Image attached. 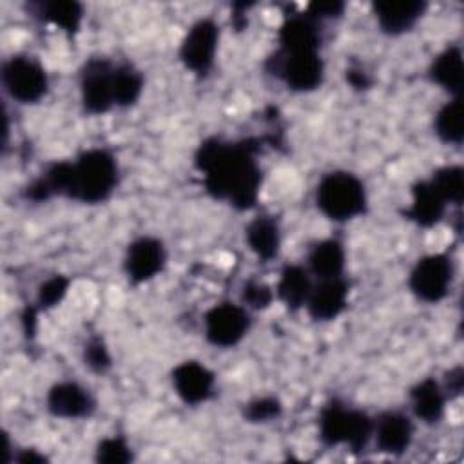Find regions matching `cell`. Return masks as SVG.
<instances>
[{
  "label": "cell",
  "mask_w": 464,
  "mask_h": 464,
  "mask_svg": "<svg viewBox=\"0 0 464 464\" xmlns=\"http://www.w3.org/2000/svg\"><path fill=\"white\" fill-rule=\"evenodd\" d=\"M254 140L225 141L207 138L194 154V165L203 174L205 190L237 210H248L257 203L261 190V167L256 160Z\"/></svg>",
  "instance_id": "cell-1"
},
{
  "label": "cell",
  "mask_w": 464,
  "mask_h": 464,
  "mask_svg": "<svg viewBox=\"0 0 464 464\" xmlns=\"http://www.w3.org/2000/svg\"><path fill=\"white\" fill-rule=\"evenodd\" d=\"M120 178L118 161L107 149H89L69 161V178L63 196L85 205L107 201Z\"/></svg>",
  "instance_id": "cell-2"
},
{
  "label": "cell",
  "mask_w": 464,
  "mask_h": 464,
  "mask_svg": "<svg viewBox=\"0 0 464 464\" xmlns=\"http://www.w3.org/2000/svg\"><path fill=\"white\" fill-rule=\"evenodd\" d=\"M319 439L324 446H348L352 451L366 448L373 435V419L357 408L346 406L339 399L328 401L319 411Z\"/></svg>",
  "instance_id": "cell-3"
},
{
  "label": "cell",
  "mask_w": 464,
  "mask_h": 464,
  "mask_svg": "<svg viewBox=\"0 0 464 464\" xmlns=\"http://www.w3.org/2000/svg\"><path fill=\"white\" fill-rule=\"evenodd\" d=\"M317 208L332 221H350L366 212L368 198L362 181L348 170L324 174L315 188Z\"/></svg>",
  "instance_id": "cell-4"
},
{
  "label": "cell",
  "mask_w": 464,
  "mask_h": 464,
  "mask_svg": "<svg viewBox=\"0 0 464 464\" xmlns=\"http://www.w3.org/2000/svg\"><path fill=\"white\" fill-rule=\"evenodd\" d=\"M272 74L281 78L290 91L310 92L324 80V62L319 53H281L266 62Z\"/></svg>",
  "instance_id": "cell-5"
},
{
  "label": "cell",
  "mask_w": 464,
  "mask_h": 464,
  "mask_svg": "<svg viewBox=\"0 0 464 464\" xmlns=\"http://www.w3.org/2000/svg\"><path fill=\"white\" fill-rule=\"evenodd\" d=\"M5 92L18 103H36L49 89L45 69L29 56H11L2 65Z\"/></svg>",
  "instance_id": "cell-6"
},
{
  "label": "cell",
  "mask_w": 464,
  "mask_h": 464,
  "mask_svg": "<svg viewBox=\"0 0 464 464\" xmlns=\"http://www.w3.org/2000/svg\"><path fill=\"white\" fill-rule=\"evenodd\" d=\"M453 261L446 254L422 256L408 276L411 294L424 303L442 301L453 283Z\"/></svg>",
  "instance_id": "cell-7"
},
{
  "label": "cell",
  "mask_w": 464,
  "mask_h": 464,
  "mask_svg": "<svg viewBox=\"0 0 464 464\" xmlns=\"http://www.w3.org/2000/svg\"><path fill=\"white\" fill-rule=\"evenodd\" d=\"M114 65L105 56H92L80 69V96L85 112L105 114L114 107Z\"/></svg>",
  "instance_id": "cell-8"
},
{
  "label": "cell",
  "mask_w": 464,
  "mask_h": 464,
  "mask_svg": "<svg viewBox=\"0 0 464 464\" xmlns=\"http://www.w3.org/2000/svg\"><path fill=\"white\" fill-rule=\"evenodd\" d=\"M205 337L212 346L232 348L250 330V315L245 306L223 301L207 310L203 317Z\"/></svg>",
  "instance_id": "cell-9"
},
{
  "label": "cell",
  "mask_w": 464,
  "mask_h": 464,
  "mask_svg": "<svg viewBox=\"0 0 464 464\" xmlns=\"http://www.w3.org/2000/svg\"><path fill=\"white\" fill-rule=\"evenodd\" d=\"M219 44V27L212 18H199L190 25L179 45L183 65L203 78L210 72Z\"/></svg>",
  "instance_id": "cell-10"
},
{
  "label": "cell",
  "mask_w": 464,
  "mask_h": 464,
  "mask_svg": "<svg viewBox=\"0 0 464 464\" xmlns=\"http://www.w3.org/2000/svg\"><path fill=\"white\" fill-rule=\"evenodd\" d=\"M165 263V245L158 237L141 236L129 245L125 252L123 268L130 283L141 285L154 279L163 270Z\"/></svg>",
  "instance_id": "cell-11"
},
{
  "label": "cell",
  "mask_w": 464,
  "mask_h": 464,
  "mask_svg": "<svg viewBox=\"0 0 464 464\" xmlns=\"http://www.w3.org/2000/svg\"><path fill=\"white\" fill-rule=\"evenodd\" d=\"M45 404L51 415L67 420L91 417L96 410V401L91 392L74 381H60L53 384L47 392Z\"/></svg>",
  "instance_id": "cell-12"
},
{
  "label": "cell",
  "mask_w": 464,
  "mask_h": 464,
  "mask_svg": "<svg viewBox=\"0 0 464 464\" xmlns=\"http://www.w3.org/2000/svg\"><path fill=\"white\" fill-rule=\"evenodd\" d=\"M377 451L386 455H402L413 440L411 419L397 410H386L373 419V435Z\"/></svg>",
  "instance_id": "cell-13"
},
{
  "label": "cell",
  "mask_w": 464,
  "mask_h": 464,
  "mask_svg": "<svg viewBox=\"0 0 464 464\" xmlns=\"http://www.w3.org/2000/svg\"><path fill=\"white\" fill-rule=\"evenodd\" d=\"M214 373L198 361H183L172 370L174 392L188 406L207 402L214 393Z\"/></svg>",
  "instance_id": "cell-14"
},
{
  "label": "cell",
  "mask_w": 464,
  "mask_h": 464,
  "mask_svg": "<svg viewBox=\"0 0 464 464\" xmlns=\"http://www.w3.org/2000/svg\"><path fill=\"white\" fill-rule=\"evenodd\" d=\"M350 286L346 279L332 277V279H319L306 301L308 315L314 321H334L337 319L348 304Z\"/></svg>",
  "instance_id": "cell-15"
},
{
  "label": "cell",
  "mask_w": 464,
  "mask_h": 464,
  "mask_svg": "<svg viewBox=\"0 0 464 464\" xmlns=\"http://www.w3.org/2000/svg\"><path fill=\"white\" fill-rule=\"evenodd\" d=\"M319 22L306 14L286 16L279 27L277 40L281 53H319L321 29Z\"/></svg>",
  "instance_id": "cell-16"
},
{
  "label": "cell",
  "mask_w": 464,
  "mask_h": 464,
  "mask_svg": "<svg viewBox=\"0 0 464 464\" xmlns=\"http://www.w3.org/2000/svg\"><path fill=\"white\" fill-rule=\"evenodd\" d=\"M426 2L420 0H388L375 2L373 13L382 33L390 36L410 31L424 14Z\"/></svg>",
  "instance_id": "cell-17"
},
{
  "label": "cell",
  "mask_w": 464,
  "mask_h": 464,
  "mask_svg": "<svg viewBox=\"0 0 464 464\" xmlns=\"http://www.w3.org/2000/svg\"><path fill=\"white\" fill-rule=\"evenodd\" d=\"M446 208L448 203L435 190L430 179H422L411 187V205L404 210V216L415 225L430 228L444 218Z\"/></svg>",
  "instance_id": "cell-18"
},
{
  "label": "cell",
  "mask_w": 464,
  "mask_h": 464,
  "mask_svg": "<svg viewBox=\"0 0 464 464\" xmlns=\"http://www.w3.org/2000/svg\"><path fill=\"white\" fill-rule=\"evenodd\" d=\"M446 392L444 388L431 377L419 381L410 390V401L413 413L424 424H437L446 411Z\"/></svg>",
  "instance_id": "cell-19"
},
{
  "label": "cell",
  "mask_w": 464,
  "mask_h": 464,
  "mask_svg": "<svg viewBox=\"0 0 464 464\" xmlns=\"http://www.w3.org/2000/svg\"><path fill=\"white\" fill-rule=\"evenodd\" d=\"M430 78L453 98H460L464 85V62L459 45H450L433 58L430 65Z\"/></svg>",
  "instance_id": "cell-20"
},
{
  "label": "cell",
  "mask_w": 464,
  "mask_h": 464,
  "mask_svg": "<svg viewBox=\"0 0 464 464\" xmlns=\"http://www.w3.org/2000/svg\"><path fill=\"white\" fill-rule=\"evenodd\" d=\"M312 286L314 285H312L308 268L301 265H286L281 270V276L276 286V295L288 310L295 312L306 304Z\"/></svg>",
  "instance_id": "cell-21"
},
{
  "label": "cell",
  "mask_w": 464,
  "mask_h": 464,
  "mask_svg": "<svg viewBox=\"0 0 464 464\" xmlns=\"http://www.w3.org/2000/svg\"><path fill=\"white\" fill-rule=\"evenodd\" d=\"M245 239L248 248L261 261H272L281 246L279 225L272 216H257L246 225Z\"/></svg>",
  "instance_id": "cell-22"
},
{
  "label": "cell",
  "mask_w": 464,
  "mask_h": 464,
  "mask_svg": "<svg viewBox=\"0 0 464 464\" xmlns=\"http://www.w3.org/2000/svg\"><path fill=\"white\" fill-rule=\"evenodd\" d=\"M346 252L341 241L328 237L315 243L308 254V272L317 279L341 277L344 272Z\"/></svg>",
  "instance_id": "cell-23"
},
{
  "label": "cell",
  "mask_w": 464,
  "mask_h": 464,
  "mask_svg": "<svg viewBox=\"0 0 464 464\" xmlns=\"http://www.w3.org/2000/svg\"><path fill=\"white\" fill-rule=\"evenodd\" d=\"M33 7H36V13L42 20L54 24L56 27H60L69 34H74L80 29V24L83 18V7L74 0L38 2Z\"/></svg>",
  "instance_id": "cell-24"
},
{
  "label": "cell",
  "mask_w": 464,
  "mask_h": 464,
  "mask_svg": "<svg viewBox=\"0 0 464 464\" xmlns=\"http://www.w3.org/2000/svg\"><path fill=\"white\" fill-rule=\"evenodd\" d=\"M143 74L132 63H116L112 78L114 107L134 105L143 92Z\"/></svg>",
  "instance_id": "cell-25"
},
{
  "label": "cell",
  "mask_w": 464,
  "mask_h": 464,
  "mask_svg": "<svg viewBox=\"0 0 464 464\" xmlns=\"http://www.w3.org/2000/svg\"><path fill=\"white\" fill-rule=\"evenodd\" d=\"M435 134L440 141L460 145L464 138V111H462V100L451 98L446 102L435 114L433 120Z\"/></svg>",
  "instance_id": "cell-26"
},
{
  "label": "cell",
  "mask_w": 464,
  "mask_h": 464,
  "mask_svg": "<svg viewBox=\"0 0 464 464\" xmlns=\"http://www.w3.org/2000/svg\"><path fill=\"white\" fill-rule=\"evenodd\" d=\"M430 183L442 196L448 205H460L464 198V170L459 165H448L437 169Z\"/></svg>",
  "instance_id": "cell-27"
},
{
  "label": "cell",
  "mask_w": 464,
  "mask_h": 464,
  "mask_svg": "<svg viewBox=\"0 0 464 464\" xmlns=\"http://www.w3.org/2000/svg\"><path fill=\"white\" fill-rule=\"evenodd\" d=\"M283 413V404L274 395H263L248 401L243 406V419L250 424H265L276 420Z\"/></svg>",
  "instance_id": "cell-28"
},
{
  "label": "cell",
  "mask_w": 464,
  "mask_h": 464,
  "mask_svg": "<svg viewBox=\"0 0 464 464\" xmlns=\"http://www.w3.org/2000/svg\"><path fill=\"white\" fill-rule=\"evenodd\" d=\"M134 459L130 446L120 435L105 437L96 444L94 460L100 464H127Z\"/></svg>",
  "instance_id": "cell-29"
},
{
  "label": "cell",
  "mask_w": 464,
  "mask_h": 464,
  "mask_svg": "<svg viewBox=\"0 0 464 464\" xmlns=\"http://www.w3.org/2000/svg\"><path fill=\"white\" fill-rule=\"evenodd\" d=\"M69 277L62 276V274H54L51 276L49 279H45L40 286H38V294H36V303H38V308H44V310H49V308H54L58 306L63 297L67 295V290H69Z\"/></svg>",
  "instance_id": "cell-30"
},
{
  "label": "cell",
  "mask_w": 464,
  "mask_h": 464,
  "mask_svg": "<svg viewBox=\"0 0 464 464\" xmlns=\"http://www.w3.org/2000/svg\"><path fill=\"white\" fill-rule=\"evenodd\" d=\"M83 362L94 373H105L112 366L111 352L105 341L98 335L91 337L83 346Z\"/></svg>",
  "instance_id": "cell-31"
},
{
  "label": "cell",
  "mask_w": 464,
  "mask_h": 464,
  "mask_svg": "<svg viewBox=\"0 0 464 464\" xmlns=\"http://www.w3.org/2000/svg\"><path fill=\"white\" fill-rule=\"evenodd\" d=\"M241 301L245 306L248 308H254V310H265L272 304L274 301V290L261 283V281H256V279H250L243 285V290H241Z\"/></svg>",
  "instance_id": "cell-32"
},
{
  "label": "cell",
  "mask_w": 464,
  "mask_h": 464,
  "mask_svg": "<svg viewBox=\"0 0 464 464\" xmlns=\"http://www.w3.org/2000/svg\"><path fill=\"white\" fill-rule=\"evenodd\" d=\"M344 9L343 2H314L308 5V14L314 20H324V18H337L341 16Z\"/></svg>",
  "instance_id": "cell-33"
},
{
  "label": "cell",
  "mask_w": 464,
  "mask_h": 464,
  "mask_svg": "<svg viewBox=\"0 0 464 464\" xmlns=\"http://www.w3.org/2000/svg\"><path fill=\"white\" fill-rule=\"evenodd\" d=\"M462 382H464L462 368H460V366L451 368V370L446 373V388H444L446 395H451V397L460 395V392H462Z\"/></svg>",
  "instance_id": "cell-34"
},
{
  "label": "cell",
  "mask_w": 464,
  "mask_h": 464,
  "mask_svg": "<svg viewBox=\"0 0 464 464\" xmlns=\"http://www.w3.org/2000/svg\"><path fill=\"white\" fill-rule=\"evenodd\" d=\"M346 80L355 89H368L372 85V80H370L368 72L364 69H361V67H350L346 71Z\"/></svg>",
  "instance_id": "cell-35"
},
{
  "label": "cell",
  "mask_w": 464,
  "mask_h": 464,
  "mask_svg": "<svg viewBox=\"0 0 464 464\" xmlns=\"http://www.w3.org/2000/svg\"><path fill=\"white\" fill-rule=\"evenodd\" d=\"M14 460L22 464H42V462H47V457L38 453L36 450H22L20 453L14 455Z\"/></svg>",
  "instance_id": "cell-36"
}]
</instances>
